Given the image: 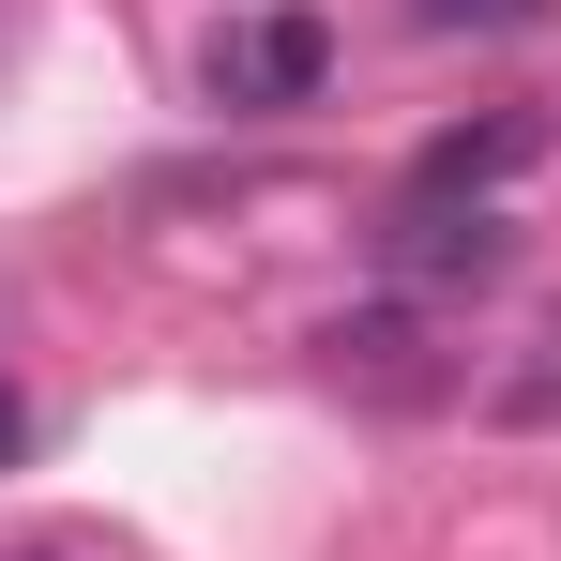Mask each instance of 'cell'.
Here are the masks:
<instances>
[{
    "label": "cell",
    "mask_w": 561,
    "mask_h": 561,
    "mask_svg": "<svg viewBox=\"0 0 561 561\" xmlns=\"http://www.w3.org/2000/svg\"><path fill=\"white\" fill-rule=\"evenodd\" d=\"M319 77H334V31L319 15H228L213 46H197V92L228 106V122H274V106H319Z\"/></svg>",
    "instance_id": "6da1fadb"
},
{
    "label": "cell",
    "mask_w": 561,
    "mask_h": 561,
    "mask_svg": "<svg viewBox=\"0 0 561 561\" xmlns=\"http://www.w3.org/2000/svg\"><path fill=\"white\" fill-rule=\"evenodd\" d=\"M501 259H516V228H501L485 197H410V213L379 228V274L394 288H485Z\"/></svg>",
    "instance_id": "7a4b0ae2"
},
{
    "label": "cell",
    "mask_w": 561,
    "mask_h": 561,
    "mask_svg": "<svg viewBox=\"0 0 561 561\" xmlns=\"http://www.w3.org/2000/svg\"><path fill=\"white\" fill-rule=\"evenodd\" d=\"M547 106H485V122H456V137H425V168H410V197H501L516 168H547Z\"/></svg>",
    "instance_id": "3957f363"
},
{
    "label": "cell",
    "mask_w": 561,
    "mask_h": 561,
    "mask_svg": "<svg viewBox=\"0 0 561 561\" xmlns=\"http://www.w3.org/2000/svg\"><path fill=\"white\" fill-rule=\"evenodd\" d=\"M410 15H425V31H531L547 0H410Z\"/></svg>",
    "instance_id": "277c9868"
},
{
    "label": "cell",
    "mask_w": 561,
    "mask_h": 561,
    "mask_svg": "<svg viewBox=\"0 0 561 561\" xmlns=\"http://www.w3.org/2000/svg\"><path fill=\"white\" fill-rule=\"evenodd\" d=\"M531 410H561V319H547V365H531Z\"/></svg>",
    "instance_id": "5b68a950"
},
{
    "label": "cell",
    "mask_w": 561,
    "mask_h": 561,
    "mask_svg": "<svg viewBox=\"0 0 561 561\" xmlns=\"http://www.w3.org/2000/svg\"><path fill=\"white\" fill-rule=\"evenodd\" d=\"M0 456H31V410H15V394H0Z\"/></svg>",
    "instance_id": "8992f818"
}]
</instances>
